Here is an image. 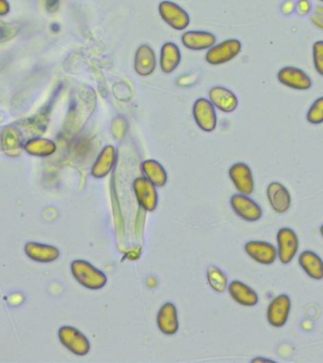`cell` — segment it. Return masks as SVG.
<instances>
[{"instance_id": "obj_7", "label": "cell", "mask_w": 323, "mask_h": 363, "mask_svg": "<svg viewBox=\"0 0 323 363\" xmlns=\"http://www.w3.org/2000/svg\"><path fill=\"white\" fill-rule=\"evenodd\" d=\"M159 14L162 19L176 31H184L189 26V14L174 2H161L159 5Z\"/></svg>"}, {"instance_id": "obj_33", "label": "cell", "mask_w": 323, "mask_h": 363, "mask_svg": "<svg viewBox=\"0 0 323 363\" xmlns=\"http://www.w3.org/2000/svg\"><path fill=\"white\" fill-rule=\"evenodd\" d=\"M320 235H322V237H323V224L322 225V226H320Z\"/></svg>"}, {"instance_id": "obj_23", "label": "cell", "mask_w": 323, "mask_h": 363, "mask_svg": "<svg viewBox=\"0 0 323 363\" xmlns=\"http://www.w3.org/2000/svg\"><path fill=\"white\" fill-rule=\"evenodd\" d=\"M141 169L145 177L147 178L156 187L166 186L169 176L167 170L156 160H145L141 164Z\"/></svg>"}, {"instance_id": "obj_28", "label": "cell", "mask_w": 323, "mask_h": 363, "mask_svg": "<svg viewBox=\"0 0 323 363\" xmlns=\"http://www.w3.org/2000/svg\"><path fill=\"white\" fill-rule=\"evenodd\" d=\"M309 19L314 26L323 31V5L314 7L310 12Z\"/></svg>"}, {"instance_id": "obj_19", "label": "cell", "mask_w": 323, "mask_h": 363, "mask_svg": "<svg viewBox=\"0 0 323 363\" xmlns=\"http://www.w3.org/2000/svg\"><path fill=\"white\" fill-rule=\"evenodd\" d=\"M227 289L234 301L244 307H254L259 301L257 292L239 280H234L230 283Z\"/></svg>"}, {"instance_id": "obj_17", "label": "cell", "mask_w": 323, "mask_h": 363, "mask_svg": "<svg viewBox=\"0 0 323 363\" xmlns=\"http://www.w3.org/2000/svg\"><path fill=\"white\" fill-rule=\"evenodd\" d=\"M117 152L116 148L112 145H107L99 154L97 155L96 161L93 164L91 174L97 179L106 177L116 166Z\"/></svg>"}, {"instance_id": "obj_3", "label": "cell", "mask_w": 323, "mask_h": 363, "mask_svg": "<svg viewBox=\"0 0 323 363\" xmlns=\"http://www.w3.org/2000/svg\"><path fill=\"white\" fill-rule=\"evenodd\" d=\"M58 337L61 344L76 355H86L90 351V342L88 338L79 329L70 325H64L59 329Z\"/></svg>"}, {"instance_id": "obj_12", "label": "cell", "mask_w": 323, "mask_h": 363, "mask_svg": "<svg viewBox=\"0 0 323 363\" xmlns=\"http://www.w3.org/2000/svg\"><path fill=\"white\" fill-rule=\"evenodd\" d=\"M245 252L250 259L262 265L274 264L278 259L277 248L267 242H248L244 246Z\"/></svg>"}, {"instance_id": "obj_20", "label": "cell", "mask_w": 323, "mask_h": 363, "mask_svg": "<svg viewBox=\"0 0 323 363\" xmlns=\"http://www.w3.org/2000/svg\"><path fill=\"white\" fill-rule=\"evenodd\" d=\"M24 250L29 259L39 263L53 262L60 257L58 248L39 242H27Z\"/></svg>"}, {"instance_id": "obj_13", "label": "cell", "mask_w": 323, "mask_h": 363, "mask_svg": "<svg viewBox=\"0 0 323 363\" xmlns=\"http://www.w3.org/2000/svg\"><path fill=\"white\" fill-rule=\"evenodd\" d=\"M208 99L215 108L230 114L235 112L239 106V99L232 90L224 86H215L210 89Z\"/></svg>"}, {"instance_id": "obj_6", "label": "cell", "mask_w": 323, "mask_h": 363, "mask_svg": "<svg viewBox=\"0 0 323 363\" xmlns=\"http://www.w3.org/2000/svg\"><path fill=\"white\" fill-rule=\"evenodd\" d=\"M299 250V239L294 230L283 227L277 233V254L283 264H289Z\"/></svg>"}, {"instance_id": "obj_14", "label": "cell", "mask_w": 323, "mask_h": 363, "mask_svg": "<svg viewBox=\"0 0 323 363\" xmlns=\"http://www.w3.org/2000/svg\"><path fill=\"white\" fill-rule=\"evenodd\" d=\"M267 197L270 207L278 214L289 211L292 204V198L289 189L279 182L270 183L267 189Z\"/></svg>"}, {"instance_id": "obj_30", "label": "cell", "mask_w": 323, "mask_h": 363, "mask_svg": "<svg viewBox=\"0 0 323 363\" xmlns=\"http://www.w3.org/2000/svg\"><path fill=\"white\" fill-rule=\"evenodd\" d=\"M281 11L285 16H289L295 12V3L292 0H287L282 4Z\"/></svg>"}, {"instance_id": "obj_11", "label": "cell", "mask_w": 323, "mask_h": 363, "mask_svg": "<svg viewBox=\"0 0 323 363\" xmlns=\"http://www.w3.org/2000/svg\"><path fill=\"white\" fill-rule=\"evenodd\" d=\"M278 81L289 89L305 91L311 89V78L304 70L295 67H285L277 74Z\"/></svg>"}, {"instance_id": "obj_2", "label": "cell", "mask_w": 323, "mask_h": 363, "mask_svg": "<svg viewBox=\"0 0 323 363\" xmlns=\"http://www.w3.org/2000/svg\"><path fill=\"white\" fill-rule=\"evenodd\" d=\"M241 49L242 44L239 40H225V41L210 47L206 55H205V60L208 64L213 65V66L226 64V62L234 60L235 57L239 56Z\"/></svg>"}, {"instance_id": "obj_4", "label": "cell", "mask_w": 323, "mask_h": 363, "mask_svg": "<svg viewBox=\"0 0 323 363\" xmlns=\"http://www.w3.org/2000/svg\"><path fill=\"white\" fill-rule=\"evenodd\" d=\"M192 114L200 130L206 132L215 131L217 124V113L209 99L205 97L198 99L193 104Z\"/></svg>"}, {"instance_id": "obj_5", "label": "cell", "mask_w": 323, "mask_h": 363, "mask_svg": "<svg viewBox=\"0 0 323 363\" xmlns=\"http://www.w3.org/2000/svg\"><path fill=\"white\" fill-rule=\"evenodd\" d=\"M157 187L145 176L137 177L132 183L135 198L143 209L152 212L158 205Z\"/></svg>"}, {"instance_id": "obj_10", "label": "cell", "mask_w": 323, "mask_h": 363, "mask_svg": "<svg viewBox=\"0 0 323 363\" xmlns=\"http://www.w3.org/2000/svg\"><path fill=\"white\" fill-rule=\"evenodd\" d=\"M229 177L240 194H252L254 190V180L252 169L245 163H235L229 169Z\"/></svg>"}, {"instance_id": "obj_31", "label": "cell", "mask_w": 323, "mask_h": 363, "mask_svg": "<svg viewBox=\"0 0 323 363\" xmlns=\"http://www.w3.org/2000/svg\"><path fill=\"white\" fill-rule=\"evenodd\" d=\"M57 4H58V0H47V9L55 8L57 7Z\"/></svg>"}, {"instance_id": "obj_18", "label": "cell", "mask_w": 323, "mask_h": 363, "mask_svg": "<svg viewBox=\"0 0 323 363\" xmlns=\"http://www.w3.org/2000/svg\"><path fill=\"white\" fill-rule=\"evenodd\" d=\"M182 43L191 51H204L217 44V37L209 32L189 31L182 35Z\"/></svg>"}, {"instance_id": "obj_21", "label": "cell", "mask_w": 323, "mask_h": 363, "mask_svg": "<svg viewBox=\"0 0 323 363\" xmlns=\"http://www.w3.org/2000/svg\"><path fill=\"white\" fill-rule=\"evenodd\" d=\"M182 54L175 43H165L160 54V67L164 73L170 74L177 69L181 62Z\"/></svg>"}, {"instance_id": "obj_25", "label": "cell", "mask_w": 323, "mask_h": 363, "mask_svg": "<svg viewBox=\"0 0 323 363\" xmlns=\"http://www.w3.org/2000/svg\"><path fill=\"white\" fill-rule=\"evenodd\" d=\"M26 150L29 154L38 155V156H47L56 151V146L47 140H41V141H34L27 144Z\"/></svg>"}, {"instance_id": "obj_15", "label": "cell", "mask_w": 323, "mask_h": 363, "mask_svg": "<svg viewBox=\"0 0 323 363\" xmlns=\"http://www.w3.org/2000/svg\"><path fill=\"white\" fill-rule=\"evenodd\" d=\"M156 323L158 329L163 334L167 336L176 334L179 330L176 305L171 302L163 305L157 313Z\"/></svg>"}, {"instance_id": "obj_27", "label": "cell", "mask_w": 323, "mask_h": 363, "mask_svg": "<svg viewBox=\"0 0 323 363\" xmlns=\"http://www.w3.org/2000/svg\"><path fill=\"white\" fill-rule=\"evenodd\" d=\"M313 62L320 76H323V41H317L313 45Z\"/></svg>"}, {"instance_id": "obj_9", "label": "cell", "mask_w": 323, "mask_h": 363, "mask_svg": "<svg viewBox=\"0 0 323 363\" xmlns=\"http://www.w3.org/2000/svg\"><path fill=\"white\" fill-rule=\"evenodd\" d=\"M290 310H291V300L289 295H278L267 307V322L277 329L284 327L289 320Z\"/></svg>"}, {"instance_id": "obj_24", "label": "cell", "mask_w": 323, "mask_h": 363, "mask_svg": "<svg viewBox=\"0 0 323 363\" xmlns=\"http://www.w3.org/2000/svg\"><path fill=\"white\" fill-rule=\"evenodd\" d=\"M207 279L210 287H211L215 292L222 294V292H224L225 290H227L228 280L226 275H225L222 270L214 266V265L208 267Z\"/></svg>"}, {"instance_id": "obj_26", "label": "cell", "mask_w": 323, "mask_h": 363, "mask_svg": "<svg viewBox=\"0 0 323 363\" xmlns=\"http://www.w3.org/2000/svg\"><path fill=\"white\" fill-rule=\"evenodd\" d=\"M307 121L311 124H323V97H320L315 99L307 115Z\"/></svg>"}, {"instance_id": "obj_29", "label": "cell", "mask_w": 323, "mask_h": 363, "mask_svg": "<svg viewBox=\"0 0 323 363\" xmlns=\"http://www.w3.org/2000/svg\"><path fill=\"white\" fill-rule=\"evenodd\" d=\"M295 11L299 16H307L312 11L311 2L309 0H298L295 3Z\"/></svg>"}, {"instance_id": "obj_22", "label": "cell", "mask_w": 323, "mask_h": 363, "mask_svg": "<svg viewBox=\"0 0 323 363\" xmlns=\"http://www.w3.org/2000/svg\"><path fill=\"white\" fill-rule=\"evenodd\" d=\"M299 264L310 279H323V260L319 255L309 250L302 252L299 257Z\"/></svg>"}, {"instance_id": "obj_32", "label": "cell", "mask_w": 323, "mask_h": 363, "mask_svg": "<svg viewBox=\"0 0 323 363\" xmlns=\"http://www.w3.org/2000/svg\"><path fill=\"white\" fill-rule=\"evenodd\" d=\"M272 362V360L263 359V358H257V359L252 360V362Z\"/></svg>"}, {"instance_id": "obj_34", "label": "cell", "mask_w": 323, "mask_h": 363, "mask_svg": "<svg viewBox=\"0 0 323 363\" xmlns=\"http://www.w3.org/2000/svg\"><path fill=\"white\" fill-rule=\"evenodd\" d=\"M319 1L322 2V3H323V0H319Z\"/></svg>"}, {"instance_id": "obj_8", "label": "cell", "mask_w": 323, "mask_h": 363, "mask_svg": "<svg viewBox=\"0 0 323 363\" xmlns=\"http://www.w3.org/2000/svg\"><path fill=\"white\" fill-rule=\"evenodd\" d=\"M230 202L235 214L246 222H257L263 216V210L260 205L248 195H232Z\"/></svg>"}, {"instance_id": "obj_1", "label": "cell", "mask_w": 323, "mask_h": 363, "mask_svg": "<svg viewBox=\"0 0 323 363\" xmlns=\"http://www.w3.org/2000/svg\"><path fill=\"white\" fill-rule=\"evenodd\" d=\"M70 268L74 279L82 287L97 290L106 286L108 282L106 274L86 260H74Z\"/></svg>"}, {"instance_id": "obj_16", "label": "cell", "mask_w": 323, "mask_h": 363, "mask_svg": "<svg viewBox=\"0 0 323 363\" xmlns=\"http://www.w3.org/2000/svg\"><path fill=\"white\" fill-rule=\"evenodd\" d=\"M157 60L154 49L149 45H141L134 55L135 72L141 77L150 76L156 69Z\"/></svg>"}]
</instances>
